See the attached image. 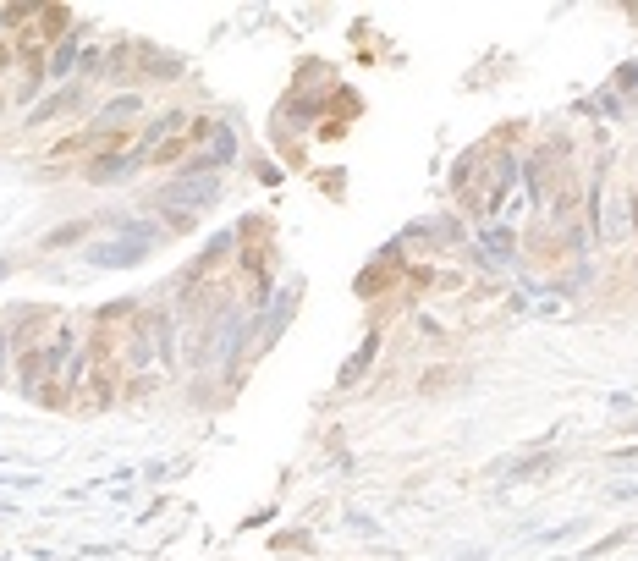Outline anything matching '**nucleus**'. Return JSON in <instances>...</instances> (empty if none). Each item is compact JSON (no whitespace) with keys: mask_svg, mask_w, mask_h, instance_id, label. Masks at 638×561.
Segmentation results:
<instances>
[{"mask_svg":"<svg viewBox=\"0 0 638 561\" xmlns=\"http://www.w3.org/2000/svg\"><path fill=\"white\" fill-rule=\"evenodd\" d=\"M110 231H116V237H99L94 248H88V264H94V270H127V264H143L165 237V231L149 226V220H110Z\"/></svg>","mask_w":638,"mask_h":561,"instance_id":"nucleus-1","label":"nucleus"},{"mask_svg":"<svg viewBox=\"0 0 638 561\" xmlns=\"http://www.w3.org/2000/svg\"><path fill=\"white\" fill-rule=\"evenodd\" d=\"M484 176L473 182V193H468V204L479 209V215H501V204H506V193L517 187V171H523V160H517L512 149H495V154H484Z\"/></svg>","mask_w":638,"mask_h":561,"instance_id":"nucleus-2","label":"nucleus"},{"mask_svg":"<svg viewBox=\"0 0 638 561\" xmlns=\"http://www.w3.org/2000/svg\"><path fill=\"white\" fill-rule=\"evenodd\" d=\"M220 176H176V182H165L160 193H154V209H165V215H198V209H209L220 198Z\"/></svg>","mask_w":638,"mask_h":561,"instance_id":"nucleus-3","label":"nucleus"},{"mask_svg":"<svg viewBox=\"0 0 638 561\" xmlns=\"http://www.w3.org/2000/svg\"><path fill=\"white\" fill-rule=\"evenodd\" d=\"M132 171H143V154H132V149L94 154V160H88V182L94 187H110V182H121V176H132Z\"/></svg>","mask_w":638,"mask_h":561,"instance_id":"nucleus-4","label":"nucleus"},{"mask_svg":"<svg viewBox=\"0 0 638 561\" xmlns=\"http://www.w3.org/2000/svg\"><path fill=\"white\" fill-rule=\"evenodd\" d=\"M187 121H193V116H187V110H182V105H171V110H160V116H154V121H149V127H143V132H138V138H143V143H132V154H149V149H160V143H165V138H176V132H187Z\"/></svg>","mask_w":638,"mask_h":561,"instance_id":"nucleus-5","label":"nucleus"},{"mask_svg":"<svg viewBox=\"0 0 638 561\" xmlns=\"http://www.w3.org/2000/svg\"><path fill=\"white\" fill-rule=\"evenodd\" d=\"M83 99H88V88H83V83H66V88H55L44 105H33V110H28V121H33V127H44V121H55V116H72Z\"/></svg>","mask_w":638,"mask_h":561,"instance_id":"nucleus-6","label":"nucleus"},{"mask_svg":"<svg viewBox=\"0 0 638 561\" xmlns=\"http://www.w3.org/2000/svg\"><path fill=\"white\" fill-rule=\"evenodd\" d=\"M297 297H303V286H297V281H286L281 292H275V303L264 308L259 319H253V330H264V336H281V330H286V319H292V308H297Z\"/></svg>","mask_w":638,"mask_h":561,"instance_id":"nucleus-7","label":"nucleus"},{"mask_svg":"<svg viewBox=\"0 0 638 561\" xmlns=\"http://www.w3.org/2000/svg\"><path fill=\"white\" fill-rule=\"evenodd\" d=\"M556 451H528V457L517 462H501V484H528V479H545L550 468H556Z\"/></svg>","mask_w":638,"mask_h":561,"instance_id":"nucleus-8","label":"nucleus"},{"mask_svg":"<svg viewBox=\"0 0 638 561\" xmlns=\"http://www.w3.org/2000/svg\"><path fill=\"white\" fill-rule=\"evenodd\" d=\"M396 253H402V242H391V248H385V253H380V259H374V264H369V270H363V275H358V292H363V297H374V292H385V286H391V281H396V275H402V270H396Z\"/></svg>","mask_w":638,"mask_h":561,"instance_id":"nucleus-9","label":"nucleus"},{"mask_svg":"<svg viewBox=\"0 0 638 561\" xmlns=\"http://www.w3.org/2000/svg\"><path fill=\"white\" fill-rule=\"evenodd\" d=\"M138 77L171 83V77H182V55H165V50H154V44H138Z\"/></svg>","mask_w":638,"mask_h":561,"instance_id":"nucleus-10","label":"nucleus"},{"mask_svg":"<svg viewBox=\"0 0 638 561\" xmlns=\"http://www.w3.org/2000/svg\"><path fill=\"white\" fill-rule=\"evenodd\" d=\"M138 110H143V94H116V99H110V105H99L94 127H99V132H116V121L138 116Z\"/></svg>","mask_w":638,"mask_h":561,"instance_id":"nucleus-11","label":"nucleus"},{"mask_svg":"<svg viewBox=\"0 0 638 561\" xmlns=\"http://www.w3.org/2000/svg\"><path fill=\"white\" fill-rule=\"evenodd\" d=\"M479 242H484V253H490L495 264H512L517 259V231L512 226H484Z\"/></svg>","mask_w":638,"mask_h":561,"instance_id":"nucleus-12","label":"nucleus"},{"mask_svg":"<svg viewBox=\"0 0 638 561\" xmlns=\"http://www.w3.org/2000/svg\"><path fill=\"white\" fill-rule=\"evenodd\" d=\"M484 154H490V149H484V143H473L468 154H457V165H451V193H462V198L473 193V171H479V165H484Z\"/></svg>","mask_w":638,"mask_h":561,"instance_id":"nucleus-13","label":"nucleus"},{"mask_svg":"<svg viewBox=\"0 0 638 561\" xmlns=\"http://www.w3.org/2000/svg\"><path fill=\"white\" fill-rule=\"evenodd\" d=\"M374 352H380V330H369V336H363V347H358V352H352V358H347V369L336 374V385H341V391H347V385H358V374H363V369H369V363H374Z\"/></svg>","mask_w":638,"mask_h":561,"instance_id":"nucleus-14","label":"nucleus"},{"mask_svg":"<svg viewBox=\"0 0 638 561\" xmlns=\"http://www.w3.org/2000/svg\"><path fill=\"white\" fill-rule=\"evenodd\" d=\"M77 61H83V33H66V39L61 44H55V50H50V77H66V72H72V66Z\"/></svg>","mask_w":638,"mask_h":561,"instance_id":"nucleus-15","label":"nucleus"},{"mask_svg":"<svg viewBox=\"0 0 638 561\" xmlns=\"http://www.w3.org/2000/svg\"><path fill=\"white\" fill-rule=\"evenodd\" d=\"M633 534H638L633 523L611 528V534H600V539H594V545H583V550H578V561H600V556H611V550H622V545H627V539H633Z\"/></svg>","mask_w":638,"mask_h":561,"instance_id":"nucleus-16","label":"nucleus"},{"mask_svg":"<svg viewBox=\"0 0 638 561\" xmlns=\"http://www.w3.org/2000/svg\"><path fill=\"white\" fill-rule=\"evenodd\" d=\"M88 231H94V220H66V226L44 231V242H39V248H44V253H55V248H72V242H83Z\"/></svg>","mask_w":638,"mask_h":561,"instance_id":"nucleus-17","label":"nucleus"},{"mask_svg":"<svg viewBox=\"0 0 638 561\" xmlns=\"http://www.w3.org/2000/svg\"><path fill=\"white\" fill-rule=\"evenodd\" d=\"M572 534H583V523H578V517H572V523H561V528H545V534H539V545H567Z\"/></svg>","mask_w":638,"mask_h":561,"instance_id":"nucleus-18","label":"nucleus"},{"mask_svg":"<svg viewBox=\"0 0 638 561\" xmlns=\"http://www.w3.org/2000/svg\"><path fill=\"white\" fill-rule=\"evenodd\" d=\"M605 402H611V413H633V407H638V396H633V391H611Z\"/></svg>","mask_w":638,"mask_h":561,"instance_id":"nucleus-19","label":"nucleus"},{"mask_svg":"<svg viewBox=\"0 0 638 561\" xmlns=\"http://www.w3.org/2000/svg\"><path fill=\"white\" fill-rule=\"evenodd\" d=\"M605 495H611V501H638V484H633V479H616Z\"/></svg>","mask_w":638,"mask_h":561,"instance_id":"nucleus-20","label":"nucleus"},{"mask_svg":"<svg viewBox=\"0 0 638 561\" xmlns=\"http://www.w3.org/2000/svg\"><path fill=\"white\" fill-rule=\"evenodd\" d=\"M611 462H616V468H638V446H627V451H616V457H611Z\"/></svg>","mask_w":638,"mask_h":561,"instance_id":"nucleus-21","label":"nucleus"},{"mask_svg":"<svg viewBox=\"0 0 638 561\" xmlns=\"http://www.w3.org/2000/svg\"><path fill=\"white\" fill-rule=\"evenodd\" d=\"M11 61H17V50H11V44H6V39H0V72H6V66H11Z\"/></svg>","mask_w":638,"mask_h":561,"instance_id":"nucleus-22","label":"nucleus"},{"mask_svg":"<svg viewBox=\"0 0 638 561\" xmlns=\"http://www.w3.org/2000/svg\"><path fill=\"white\" fill-rule=\"evenodd\" d=\"M6 270H11V259H0V275H6Z\"/></svg>","mask_w":638,"mask_h":561,"instance_id":"nucleus-23","label":"nucleus"},{"mask_svg":"<svg viewBox=\"0 0 638 561\" xmlns=\"http://www.w3.org/2000/svg\"><path fill=\"white\" fill-rule=\"evenodd\" d=\"M627 429H633V435H638V418H627Z\"/></svg>","mask_w":638,"mask_h":561,"instance_id":"nucleus-24","label":"nucleus"},{"mask_svg":"<svg viewBox=\"0 0 638 561\" xmlns=\"http://www.w3.org/2000/svg\"><path fill=\"white\" fill-rule=\"evenodd\" d=\"M0 110H6V105H0Z\"/></svg>","mask_w":638,"mask_h":561,"instance_id":"nucleus-25","label":"nucleus"}]
</instances>
